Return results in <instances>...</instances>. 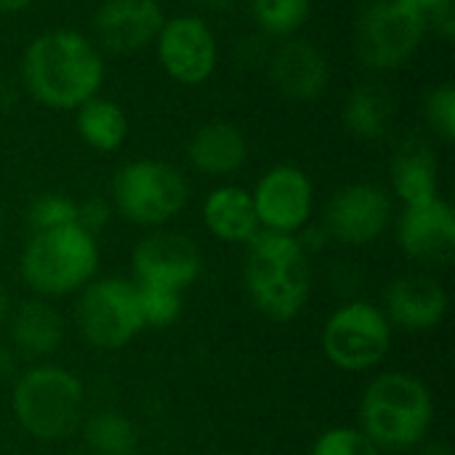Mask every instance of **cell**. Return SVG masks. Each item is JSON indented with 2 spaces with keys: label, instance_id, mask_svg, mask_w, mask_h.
<instances>
[{
  "label": "cell",
  "instance_id": "38",
  "mask_svg": "<svg viewBox=\"0 0 455 455\" xmlns=\"http://www.w3.org/2000/svg\"><path fill=\"white\" fill-rule=\"evenodd\" d=\"M72 455H88V453H72Z\"/></svg>",
  "mask_w": 455,
  "mask_h": 455
},
{
  "label": "cell",
  "instance_id": "12",
  "mask_svg": "<svg viewBox=\"0 0 455 455\" xmlns=\"http://www.w3.org/2000/svg\"><path fill=\"white\" fill-rule=\"evenodd\" d=\"M131 269L136 285H157L181 293L203 275V253L192 237L157 229L136 243Z\"/></svg>",
  "mask_w": 455,
  "mask_h": 455
},
{
  "label": "cell",
  "instance_id": "10",
  "mask_svg": "<svg viewBox=\"0 0 455 455\" xmlns=\"http://www.w3.org/2000/svg\"><path fill=\"white\" fill-rule=\"evenodd\" d=\"M155 51L163 72L179 85H203L219 67V40L197 13L165 19L155 37Z\"/></svg>",
  "mask_w": 455,
  "mask_h": 455
},
{
  "label": "cell",
  "instance_id": "22",
  "mask_svg": "<svg viewBox=\"0 0 455 455\" xmlns=\"http://www.w3.org/2000/svg\"><path fill=\"white\" fill-rule=\"evenodd\" d=\"M75 128L85 147L109 155L117 152L128 139V115L117 101L96 93L75 109Z\"/></svg>",
  "mask_w": 455,
  "mask_h": 455
},
{
  "label": "cell",
  "instance_id": "34",
  "mask_svg": "<svg viewBox=\"0 0 455 455\" xmlns=\"http://www.w3.org/2000/svg\"><path fill=\"white\" fill-rule=\"evenodd\" d=\"M11 296H8V291H5V285L0 283V328L8 323V315H11Z\"/></svg>",
  "mask_w": 455,
  "mask_h": 455
},
{
  "label": "cell",
  "instance_id": "25",
  "mask_svg": "<svg viewBox=\"0 0 455 455\" xmlns=\"http://www.w3.org/2000/svg\"><path fill=\"white\" fill-rule=\"evenodd\" d=\"M309 11L312 0H251V16L267 37H293Z\"/></svg>",
  "mask_w": 455,
  "mask_h": 455
},
{
  "label": "cell",
  "instance_id": "30",
  "mask_svg": "<svg viewBox=\"0 0 455 455\" xmlns=\"http://www.w3.org/2000/svg\"><path fill=\"white\" fill-rule=\"evenodd\" d=\"M427 24V32H437L443 40L455 37V0H405Z\"/></svg>",
  "mask_w": 455,
  "mask_h": 455
},
{
  "label": "cell",
  "instance_id": "7",
  "mask_svg": "<svg viewBox=\"0 0 455 455\" xmlns=\"http://www.w3.org/2000/svg\"><path fill=\"white\" fill-rule=\"evenodd\" d=\"M427 35L424 19L405 0H368L355 21L360 61L373 72L405 67Z\"/></svg>",
  "mask_w": 455,
  "mask_h": 455
},
{
  "label": "cell",
  "instance_id": "13",
  "mask_svg": "<svg viewBox=\"0 0 455 455\" xmlns=\"http://www.w3.org/2000/svg\"><path fill=\"white\" fill-rule=\"evenodd\" d=\"M251 197L261 229L296 235L312 219L315 184L299 165L283 163L259 179Z\"/></svg>",
  "mask_w": 455,
  "mask_h": 455
},
{
  "label": "cell",
  "instance_id": "23",
  "mask_svg": "<svg viewBox=\"0 0 455 455\" xmlns=\"http://www.w3.org/2000/svg\"><path fill=\"white\" fill-rule=\"evenodd\" d=\"M341 120L357 139H381L395 120V96L381 83H360L349 91Z\"/></svg>",
  "mask_w": 455,
  "mask_h": 455
},
{
  "label": "cell",
  "instance_id": "31",
  "mask_svg": "<svg viewBox=\"0 0 455 455\" xmlns=\"http://www.w3.org/2000/svg\"><path fill=\"white\" fill-rule=\"evenodd\" d=\"M112 211H115V208H112L109 200H104V197H85V200L77 203V219H75V224L83 227L88 235L96 237V235L109 224Z\"/></svg>",
  "mask_w": 455,
  "mask_h": 455
},
{
  "label": "cell",
  "instance_id": "16",
  "mask_svg": "<svg viewBox=\"0 0 455 455\" xmlns=\"http://www.w3.org/2000/svg\"><path fill=\"white\" fill-rule=\"evenodd\" d=\"M269 77L285 99L315 101L328 88L331 67L315 43L304 37H285L269 53Z\"/></svg>",
  "mask_w": 455,
  "mask_h": 455
},
{
  "label": "cell",
  "instance_id": "29",
  "mask_svg": "<svg viewBox=\"0 0 455 455\" xmlns=\"http://www.w3.org/2000/svg\"><path fill=\"white\" fill-rule=\"evenodd\" d=\"M312 455H384L363 432L360 427H333L325 429L315 445Z\"/></svg>",
  "mask_w": 455,
  "mask_h": 455
},
{
  "label": "cell",
  "instance_id": "26",
  "mask_svg": "<svg viewBox=\"0 0 455 455\" xmlns=\"http://www.w3.org/2000/svg\"><path fill=\"white\" fill-rule=\"evenodd\" d=\"M75 219H77V200L59 195V192L37 195L27 208V227L32 232L67 227V224H75Z\"/></svg>",
  "mask_w": 455,
  "mask_h": 455
},
{
  "label": "cell",
  "instance_id": "27",
  "mask_svg": "<svg viewBox=\"0 0 455 455\" xmlns=\"http://www.w3.org/2000/svg\"><path fill=\"white\" fill-rule=\"evenodd\" d=\"M144 328H168L181 317V293L157 285H136Z\"/></svg>",
  "mask_w": 455,
  "mask_h": 455
},
{
  "label": "cell",
  "instance_id": "20",
  "mask_svg": "<svg viewBox=\"0 0 455 455\" xmlns=\"http://www.w3.org/2000/svg\"><path fill=\"white\" fill-rule=\"evenodd\" d=\"M203 221L216 240L229 245H245L261 229L251 192L235 184L219 187L205 197Z\"/></svg>",
  "mask_w": 455,
  "mask_h": 455
},
{
  "label": "cell",
  "instance_id": "15",
  "mask_svg": "<svg viewBox=\"0 0 455 455\" xmlns=\"http://www.w3.org/2000/svg\"><path fill=\"white\" fill-rule=\"evenodd\" d=\"M397 243L411 261L445 267L455 256V211L443 197L405 205L397 219Z\"/></svg>",
  "mask_w": 455,
  "mask_h": 455
},
{
  "label": "cell",
  "instance_id": "24",
  "mask_svg": "<svg viewBox=\"0 0 455 455\" xmlns=\"http://www.w3.org/2000/svg\"><path fill=\"white\" fill-rule=\"evenodd\" d=\"M83 443L88 455H136L139 429L133 421L115 411H99L91 419H83Z\"/></svg>",
  "mask_w": 455,
  "mask_h": 455
},
{
  "label": "cell",
  "instance_id": "2",
  "mask_svg": "<svg viewBox=\"0 0 455 455\" xmlns=\"http://www.w3.org/2000/svg\"><path fill=\"white\" fill-rule=\"evenodd\" d=\"M245 248L243 277L253 307L275 323L296 320L312 293L309 256L296 235L259 229Z\"/></svg>",
  "mask_w": 455,
  "mask_h": 455
},
{
  "label": "cell",
  "instance_id": "6",
  "mask_svg": "<svg viewBox=\"0 0 455 455\" xmlns=\"http://www.w3.org/2000/svg\"><path fill=\"white\" fill-rule=\"evenodd\" d=\"M189 200L184 173L155 157L125 163L112 179V208L136 227L160 229L176 219Z\"/></svg>",
  "mask_w": 455,
  "mask_h": 455
},
{
  "label": "cell",
  "instance_id": "5",
  "mask_svg": "<svg viewBox=\"0 0 455 455\" xmlns=\"http://www.w3.org/2000/svg\"><path fill=\"white\" fill-rule=\"evenodd\" d=\"M11 405L19 427L29 437L61 443L85 419V387L61 365H35L16 376Z\"/></svg>",
  "mask_w": 455,
  "mask_h": 455
},
{
  "label": "cell",
  "instance_id": "33",
  "mask_svg": "<svg viewBox=\"0 0 455 455\" xmlns=\"http://www.w3.org/2000/svg\"><path fill=\"white\" fill-rule=\"evenodd\" d=\"M16 376H19V355L13 352V347L0 344V384L16 381Z\"/></svg>",
  "mask_w": 455,
  "mask_h": 455
},
{
  "label": "cell",
  "instance_id": "21",
  "mask_svg": "<svg viewBox=\"0 0 455 455\" xmlns=\"http://www.w3.org/2000/svg\"><path fill=\"white\" fill-rule=\"evenodd\" d=\"M389 179L403 205L440 197V163L437 155L421 141L403 144L395 152L389 163Z\"/></svg>",
  "mask_w": 455,
  "mask_h": 455
},
{
  "label": "cell",
  "instance_id": "19",
  "mask_svg": "<svg viewBox=\"0 0 455 455\" xmlns=\"http://www.w3.org/2000/svg\"><path fill=\"white\" fill-rule=\"evenodd\" d=\"M11 344L16 355L48 357L64 341V320L45 299H27L8 315Z\"/></svg>",
  "mask_w": 455,
  "mask_h": 455
},
{
  "label": "cell",
  "instance_id": "3",
  "mask_svg": "<svg viewBox=\"0 0 455 455\" xmlns=\"http://www.w3.org/2000/svg\"><path fill=\"white\" fill-rule=\"evenodd\" d=\"M435 424V400L427 384L408 373L373 379L360 400V432L381 453L416 451Z\"/></svg>",
  "mask_w": 455,
  "mask_h": 455
},
{
  "label": "cell",
  "instance_id": "4",
  "mask_svg": "<svg viewBox=\"0 0 455 455\" xmlns=\"http://www.w3.org/2000/svg\"><path fill=\"white\" fill-rule=\"evenodd\" d=\"M99 269V243L77 224L32 232L19 256L24 285L40 299L83 291Z\"/></svg>",
  "mask_w": 455,
  "mask_h": 455
},
{
  "label": "cell",
  "instance_id": "35",
  "mask_svg": "<svg viewBox=\"0 0 455 455\" xmlns=\"http://www.w3.org/2000/svg\"><path fill=\"white\" fill-rule=\"evenodd\" d=\"M35 0H0V13H19L24 8H29Z\"/></svg>",
  "mask_w": 455,
  "mask_h": 455
},
{
  "label": "cell",
  "instance_id": "28",
  "mask_svg": "<svg viewBox=\"0 0 455 455\" xmlns=\"http://www.w3.org/2000/svg\"><path fill=\"white\" fill-rule=\"evenodd\" d=\"M424 117L427 125L440 136L445 144L455 139V85L453 83H440L432 88L424 99Z\"/></svg>",
  "mask_w": 455,
  "mask_h": 455
},
{
  "label": "cell",
  "instance_id": "14",
  "mask_svg": "<svg viewBox=\"0 0 455 455\" xmlns=\"http://www.w3.org/2000/svg\"><path fill=\"white\" fill-rule=\"evenodd\" d=\"M165 19L157 0H101L91 19V40L99 51L117 56L136 53L155 43Z\"/></svg>",
  "mask_w": 455,
  "mask_h": 455
},
{
  "label": "cell",
  "instance_id": "36",
  "mask_svg": "<svg viewBox=\"0 0 455 455\" xmlns=\"http://www.w3.org/2000/svg\"><path fill=\"white\" fill-rule=\"evenodd\" d=\"M421 451H419V455H453L451 453V448L445 445V443H429V445H419Z\"/></svg>",
  "mask_w": 455,
  "mask_h": 455
},
{
  "label": "cell",
  "instance_id": "9",
  "mask_svg": "<svg viewBox=\"0 0 455 455\" xmlns=\"http://www.w3.org/2000/svg\"><path fill=\"white\" fill-rule=\"evenodd\" d=\"M328 363L347 373L376 368L392 347V323L368 301H349L336 309L320 336Z\"/></svg>",
  "mask_w": 455,
  "mask_h": 455
},
{
  "label": "cell",
  "instance_id": "37",
  "mask_svg": "<svg viewBox=\"0 0 455 455\" xmlns=\"http://www.w3.org/2000/svg\"><path fill=\"white\" fill-rule=\"evenodd\" d=\"M0 248H3V211H0Z\"/></svg>",
  "mask_w": 455,
  "mask_h": 455
},
{
  "label": "cell",
  "instance_id": "17",
  "mask_svg": "<svg viewBox=\"0 0 455 455\" xmlns=\"http://www.w3.org/2000/svg\"><path fill=\"white\" fill-rule=\"evenodd\" d=\"M381 312L403 331L427 333L445 320L448 293L429 275H403L387 285Z\"/></svg>",
  "mask_w": 455,
  "mask_h": 455
},
{
  "label": "cell",
  "instance_id": "18",
  "mask_svg": "<svg viewBox=\"0 0 455 455\" xmlns=\"http://www.w3.org/2000/svg\"><path fill=\"white\" fill-rule=\"evenodd\" d=\"M189 165L205 176L237 173L248 160V139L229 120H211L200 125L187 144Z\"/></svg>",
  "mask_w": 455,
  "mask_h": 455
},
{
  "label": "cell",
  "instance_id": "32",
  "mask_svg": "<svg viewBox=\"0 0 455 455\" xmlns=\"http://www.w3.org/2000/svg\"><path fill=\"white\" fill-rule=\"evenodd\" d=\"M296 240H299L301 251H304L307 256H312V253L325 251V245L331 243V235H328V229H325L323 224H307V227H301V229L296 232Z\"/></svg>",
  "mask_w": 455,
  "mask_h": 455
},
{
  "label": "cell",
  "instance_id": "11",
  "mask_svg": "<svg viewBox=\"0 0 455 455\" xmlns=\"http://www.w3.org/2000/svg\"><path fill=\"white\" fill-rule=\"evenodd\" d=\"M392 221V197L387 189L371 181H355L341 187L328 208L323 227L331 240L352 248H363L376 243Z\"/></svg>",
  "mask_w": 455,
  "mask_h": 455
},
{
  "label": "cell",
  "instance_id": "1",
  "mask_svg": "<svg viewBox=\"0 0 455 455\" xmlns=\"http://www.w3.org/2000/svg\"><path fill=\"white\" fill-rule=\"evenodd\" d=\"M21 83L37 104L75 112L104 83L101 51L77 29H45L24 48Z\"/></svg>",
  "mask_w": 455,
  "mask_h": 455
},
{
  "label": "cell",
  "instance_id": "8",
  "mask_svg": "<svg viewBox=\"0 0 455 455\" xmlns=\"http://www.w3.org/2000/svg\"><path fill=\"white\" fill-rule=\"evenodd\" d=\"M75 320L88 347L99 352L123 349L144 331L136 283L125 277L91 280L80 291Z\"/></svg>",
  "mask_w": 455,
  "mask_h": 455
}]
</instances>
